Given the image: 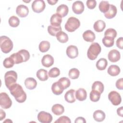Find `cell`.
<instances>
[{
  "label": "cell",
  "instance_id": "6da1fadb",
  "mask_svg": "<svg viewBox=\"0 0 123 123\" xmlns=\"http://www.w3.org/2000/svg\"><path fill=\"white\" fill-rule=\"evenodd\" d=\"M9 90L11 95L14 97L18 102L23 103L25 101L26 94L20 85L16 83L12 86Z\"/></svg>",
  "mask_w": 123,
  "mask_h": 123
},
{
  "label": "cell",
  "instance_id": "f35d334b",
  "mask_svg": "<svg viewBox=\"0 0 123 123\" xmlns=\"http://www.w3.org/2000/svg\"><path fill=\"white\" fill-rule=\"evenodd\" d=\"M8 22L11 26L12 27H16L19 25L20 20L17 17L15 16H12L10 17Z\"/></svg>",
  "mask_w": 123,
  "mask_h": 123
},
{
  "label": "cell",
  "instance_id": "1f68e13d",
  "mask_svg": "<svg viewBox=\"0 0 123 123\" xmlns=\"http://www.w3.org/2000/svg\"><path fill=\"white\" fill-rule=\"evenodd\" d=\"M104 86L103 83L100 81L94 82L92 86V90H96L100 94H102L104 91Z\"/></svg>",
  "mask_w": 123,
  "mask_h": 123
},
{
  "label": "cell",
  "instance_id": "681fc988",
  "mask_svg": "<svg viewBox=\"0 0 123 123\" xmlns=\"http://www.w3.org/2000/svg\"><path fill=\"white\" fill-rule=\"evenodd\" d=\"M6 117V113L5 112L2 110H0V120L2 121Z\"/></svg>",
  "mask_w": 123,
  "mask_h": 123
},
{
  "label": "cell",
  "instance_id": "f907efd6",
  "mask_svg": "<svg viewBox=\"0 0 123 123\" xmlns=\"http://www.w3.org/2000/svg\"><path fill=\"white\" fill-rule=\"evenodd\" d=\"M47 1L49 4L53 5H55L58 1V0H48Z\"/></svg>",
  "mask_w": 123,
  "mask_h": 123
},
{
  "label": "cell",
  "instance_id": "ee69618b",
  "mask_svg": "<svg viewBox=\"0 0 123 123\" xmlns=\"http://www.w3.org/2000/svg\"><path fill=\"white\" fill-rule=\"evenodd\" d=\"M86 4L88 9H94L97 5V2L95 0H88L86 1Z\"/></svg>",
  "mask_w": 123,
  "mask_h": 123
},
{
  "label": "cell",
  "instance_id": "9c48e42d",
  "mask_svg": "<svg viewBox=\"0 0 123 123\" xmlns=\"http://www.w3.org/2000/svg\"><path fill=\"white\" fill-rule=\"evenodd\" d=\"M31 7L35 12L40 13L44 10L46 5L43 0H35L33 2Z\"/></svg>",
  "mask_w": 123,
  "mask_h": 123
},
{
  "label": "cell",
  "instance_id": "74e56055",
  "mask_svg": "<svg viewBox=\"0 0 123 123\" xmlns=\"http://www.w3.org/2000/svg\"><path fill=\"white\" fill-rule=\"evenodd\" d=\"M80 75L79 71L76 68H72L71 69L68 73L69 77L72 79H76L78 78Z\"/></svg>",
  "mask_w": 123,
  "mask_h": 123
},
{
  "label": "cell",
  "instance_id": "60d3db41",
  "mask_svg": "<svg viewBox=\"0 0 123 123\" xmlns=\"http://www.w3.org/2000/svg\"><path fill=\"white\" fill-rule=\"evenodd\" d=\"M104 36L114 39L117 36V32L113 28H108L105 31Z\"/></svg>",
  "mask_w": 123,
  "mask_h": 123
},
{
  "label": "cell",
  "instance_id": "ab89813d",
  "mask_svg": "<svg viewBox=\"0 0 123 123\" xmlns=\"http://www.w3.org/2000/svg\"><path fill=\"white\" fill-rule=\"evenodd\" d=\"M60 74V70L57 67H53L50 69L48 73V75L51 78L58 77Z\"/></svg>",
  "mask_w": 123,
  "mask_h": 123
},
{
  "label": "cell",
  "instance_id": "603a6c76",
  "mask_svg": "<svg viewBox=\"0 0 123 123\" xmlns=\"http://www.w3.org/2000/svg\"><path fill=\"white\" fill-rule=\"evenodd\" d=\"M93 117L94 119L98 122H101L104 121L105 118V113L101 110H98L94 111Z\"/></svg>",
  "mask_w": 123,
  "mask_h": 123
},
{
  "label": "cell",
  "instance_id": "f546056e",
  "mask_svg": "<svg viewBox=\"0 0 123 123\" xmlns=\"http://www.w3.org/2000/svg\"><path fill=\"white\" fill-rule=\"evenodd\" d=\"M57 39L61 43H65L68 41V36L66 33L61 31L56 35Z\"/></svg>",
  "mask_w": 123,
  "mask_h": 123
},
{
  "label": "cell",
  "instance_id": "cb8c5ba5",
  "mask_svg": "<svg viewBox=\"0 0 123 123\" xmlns=\"http://www.w3.org/2000/svg\"><path fill=\"white\" fill-rule=\"evenodd\" d=\"M68 7L65 4H61L59 5L56 9L57 13L60 14L62 17H64L66 16L68 14Z\"/></svg>",
  "mask_w": 123,
  "mask_h": 123
},
{
  "label": "cell",
  "instance_id": "7a4b0ae2",
  "mask_svg": "<svg viewBox=\"0 0 123 123\" xmlns=\"http://www.w3.org/2000/svg\"><path fill=\"white\" fill-rule=\"evenodd\" d=\"M10 57L13 60L14 64H19L27 62L30 58V54L27 50L23 49L12 54Z\"/></svg>",
  "mask_w": 123,
  "mask_h": 123
},
{
  "label": "cell",
  "instance_id": "7dc6e473",
  "mask_svg": "<svg viewBox=\"0 0 123 123\" xmlns=\"http://www.w3.org/2000/svg\"><path fill=\"white\" fill-rule=\"evenodd\" d=\"M75 123H86V121L85 119L82 117H78L77 118H76L75 121Z\"/></svg>",
  "mask_w": 123,
  "mask_h": 123
},
{
  "label": "cell",
  "instance_id": "44dd1931",
  "mask_svg": "<svg viewBox=\"0 0 123 123\" xmlns=\"http://www.w3.org/2000/svg\"><path fill=\"white\" fill-rule=\"evenodd\" d=\"M75 90L71 89L67 91L64 95V99L68 103H72L75 101V98L74 97Z\"/></svg>",
  "mask_w": 123,
  "mask_h": 123
},
{
  "label": "cell",
  "instance_id": "277c9868",
  "mask_svg": "<svg viewBox=\"0 0 123 123\" xmlns=\"http://www.w3.org/2000/svg\"><path fill=\"white\" fill-rule=\"evenodd\" d=\"M101 50V48L99 44L97 42H93L90 45L87 50V57L90 60H95L100 53Z\"/></svg>",
  "mask_w": 123,
  "mask_h": 123
},
{
  "label": "cell",
  "instance_id": "ac0fdd59",
  "mask_svg": "<svg viewBox=\"0 0 123 123\" xmlns=\"http://www.w3.org/2000/svg\"><path fill=\"white\" fill-rule=\"evenodd\" d=\"M75 93V98L79 101H82L86 99L87 97V93L85 89L80 88L77 89Z\"/></svg>",
  "mask_w": 123,
  "mask_h": 123
},
{
  "label": "cell",
  "instance_id": "f1b7e54d",
  "mask_svg": "<svg viewBox=\"0 0 123 123\" xmlns=\"http://www.w3.org/2000/svg\"><path fill=\"white\" fill-rule=\"evenodd\" d=\"M96 65L98 70H104L108 65V62L105 58H100L97 61Z\"/></svg>",
  "mask_w": 123,
  "mask_h": 123
},
{
  "label": "cell",
  "instance_id": "ba28073f",
  "mask_svg": "<svg viewBox=\"0 0 123 123\" xmlns=\"http://www.w3.org/2000/svg\"><path fill=\"white\" fill-rule=\"evenodd\" d=\"M108 98L114 106L119 105L122 101V98L120 94L115 91H112L109 93L108 95Z\"/></svg>",
  "mask_w": 123,
  "mask_h": 123
},
{
  "label": "cell",
  "instance_id": "d6986e66",
  "mask_svg": "<svg viewBox=\"0 0 123 123\" xmlns=\"http://www.w3.org/2000/svg\"><path fill=\"white\" fill-rule=\"evenodd\" d=\"M25 85L27 89L33 90L37 86V82L34 78L28 77L25 80Z\"/></svg>",
  "mask_w": 123,
  "mask_h": 123
},
{
  "label": "cell",
  "instance_id": "3957f363",
  "mask_svg": "<svg viewBox=\"0 0 123 123\" xmlns=\"http://www.w3.org/2000/svg\"><path fill=\"white\" fill-rule=\"evenodd\" d=\"M0 47L4 53H8L12 50L13 43L9 37L2 36L0 37Z\"/></svg>",
  "mask_w": 123,
  "mask_h": 123
},
{
  "label": "cell",
  "instance_id": "5b68a950",
  "mask_svg": "<svg viewBox=\"0 0 123 123\" xmlns=\"http://www.w3.org/2000/svg\"><path fill=\"white\" fill-rule=\"evenodd\" d=\"M17 79V74L14 71L7 72L4 75V81L6 86L9 89L12 86L16 84Z\"/></svg>",
  "mask_w": 123,
  "mask_h": 123
},
{
  "label": "cell",
  "instance_id": "484cf974",
  "mask_svg": "<svg viewBox=\"0 0 123 123\" xmlns=\"http://www.w3.org/2000/svg\"><path fill=\"white\" fill-rule=\"evenodd\" d=\"M52 112L56 115H62L64 111V107L60 104H55L51 108Z\"/></svg>",
  "mask_w": 123,
  "mask_h": 123
},
{
  "label": "cell",
  "instance_id": "ffe728a7",
  "mask_svg": "<svg viewBox=\"0 0 123 123\" xmlns=\"http://www.w3.org/2000/svg\"><path fill=\"white\" fill-rule=\"evenodd\" d=\"M117 12V10L116 6L113 4H110L109 9L104 13V16L107 19H111L116 16Z\"/></svg>",
  "mask_w": 123,
  "mask_h": 123
},
{
  "label": "cell",
  "instance_id": "8fae6325",
  "mask_svg": "<svg viewBox=\"0 0 123 123\" xmlns=\"http://www.w3.org/2000/svg\"><path fill=\"white\" fill-rule=\"evenodd\" d=\"M85 7L82 1L80 0L75 1L73 3L72 10L73 12L77 14H81L84 11Z\"/></svg>",
  "mask_w": 123,
  "mask_h": 123
},
{
  "label": "cell",
  "instance_id": "4fadbf2b",
  "mask_svg": "<svg viewBox=\"0 0 123 123\" xmlns=\"http://www.w3.org/2000/svg\"><path fill=\"white\" fill-rule=\"evenodd\" d=\"M16 14L20 17H26L29 13V9L27 6L24 5H18L16 9Z\"/></svg>",
  "mask_w": 123,
  "mask_h": 123
},
{
  "label": "cell",
  "instance_id": "7bdbcfd3",
  "mask_svg": "<svg viewBox=\"0 0 123 123\" xmlns=\"http://www.w3.org/2000/svg\"><path fill=\"white\" fill-rule=\"evenodd\" d=\"M55 123H71L70 119L66 116H62L55 121Z\"/></svg>",
  "mask_w": 123,
  "mask_h": 123
},
{
  "label": "cell",
  "instance_id": "836d02e7",
  "mask_svg": "<svg viewBox=\"0 0 123 123\" xmlns=\"http://www.w3.org/2000/svg\"><path fill=\"white\" fill-rule=\"evenodd\" d=\"M100 93L98 91L96 90H92V91L90 92V99L93 102H97L100 99Z\"/></svg>",
  "mask_w": 123,
  "mask_h": 123
},
{
  "label": "cell",
  "instance_id": "30bf717a",
  "mask_svg": "<svg viewBox=\"0 0 123 123\" xmlns=\"http://www.w3.org/2000/svg\"><path fill=\"white\" fill-rule=\"evenodd\" d=\"M37 119L42 123H49L52 121V116L49 113L41 111L37 115Z\"/></svg>",
  "mask_w": 123,
  "mask_h": 123
},
{
  "label": "cell",
  "instance_id": "d590c367",
  "mask_svg": "<svg viewBox=\"0 0 123 123\" xmlns=\"http://www.w3.org/2000/svg\"><path fill=\"white\" fill-rule=\"evenodd\" d=\"M102 41L103 44L106 47L110 48L113 46L114 43V39L110 37L105 36L103 38Z\"/></svg>",
  "mask_w": 123,
  "mask_h": 123
},
{
  "label": "cell",
  "instance_id": "83f0119b",
  "mask_svg": "<svg viewBox=\"0 0 123 123\" xmlns=\"http://www.w3.org/2000/svg\"><path fill=\"white\" fill-rule=\"evenodd\" d=\"M36 75L38 79L41 81H46L49 78L47 71L43 69H39L37 71Z\"/></svg>",
  "mask_w": 123,
  "mask_h": 123
},
{
  "label": "cell",
  "instance_id": "8d00e7d4",
  "mask_svg": "<svg viewBox=\"0 0 123 123\" xmlns=\"http://www.w3.org/2000/svg\"><path fill=\"white\" fill-rule=\"evenodd\" d=\"M58 82L64 89L69 87L71 85V82L69 78L67 77H62L59 79Z\"/></svg>",
  "mask_w": 123,
  "mask_h": 123
},
{
  "label": "cell",
  "instance_id": "d4e9b609",
  "mask_svg": "<svg viewBox=\"0 0 123 123\" xmlns=\"http://www.w3.org/2000/svg\"><path fill=\"white\" fill-rule=\"evenodd\" d=\"M106 27L105 23L102 20H98L95 22L93 27L94 30L97 32H102Z\"/></svg>",
  "mask_w": 123,
  "mask_h": 123
},
{
  "label": "cell",
  "instance_id": "b9f144b4",
  "mask_svg": "<svg viewBox=\"0 0 123 123\" xmlns=\"http://www.w3.org/2000/svg\"><path fill=\"white\" fill-rule=\"evenodd\" d=\"M14 64V62L10 56L8 58L5 59L3 62V64L4 67L6 68H10L13 67Z\"/></svg>",
  "mask_w": 123,
  "mask_h": 123
},
{
  "label": "cell",
  "instance_id": "4316f807",
  "mask_svg": "<svg viewBox=\"0 0 123 123\" xmlns=\"http://www.w3.org/2000/svg\"><path fill=\"white\" fill-rule=\"evenodd\" d=\"M107 72L110 75L115 76L120 74V68L116 65H111L109 67Z\"/></svg>",
  "mask_w": 123,
  "mask_h": 123
},
{
  "label": "cell",
  "instance_id": "e0dca14e",
  "mask_svg": "<svg viewBox=\"0 0 123 123\" xmlns=\"http://www.w3.org/2000/svg\"><path fill=\"white\" fill-rule=\"evenodd\" d=\"M83 37L86 41L92 42L95 40L96 36L95 34L92 31L90 30H87L83 33Z\"/></svg>",
  "mask_w": 123,
  "mask_h": 123
},
{
  "label": "cell",
  "instance_id": "9a60e30c",
  "mask_svg": "<svg viewBox=\"0 0 123 123\" xmlns=\"http://www.w3.org/2000/svg\"><path fill=\"white\" fill-rule=\"evenodd\" d=\"M53 57L49 54L45 55L41 59V63L42 65L45 67H49L51 66L54 63Z\"/></svg>",
  "mask_w": 123,
  "mask_h": 123
},
{
  "label": "cell",
  "instance_id": "e575fe53",
  "mask_svg": "<svg viewBox=\"0 0 123 123\" xmlns=\"http://www.w3.org/2000/svg\"><path fill=\"white\" fill-rule=\"evenodd\" d=\"M110 4H109L108 1L102 0L100 1L99 4V10L101 12L105 13L108 11L110 8Z\"/></svg>",
  "mask_w": 123,
  "mask_h": 123
},
{
  "label": "cell",
  "instance_id": "f6af8a7d",
  "mask_svg": "<svg viewBox=\"0 0 123 123\" xmlns=\"http://www.w3.org/2000/svg\"><path fill=\"white\" fill-rule=\"evenodd\" d=\"M116 87L120 90H122L123 89V78H120L116 81Z\"/></svg>",
  "mask_w": 123,
  "mask_h": 123
},
{
  "label": "cell",
  "instance_id": "7c38bea8",
  "mask_svg": "<svg viewBox=\"0 0 123 123\" xmlns=\"http://www.w3.org/2000/svg\"><path fill=\"white\" fill-rule=\"evenodd\" d=\"M67 56L71 59H74L78 55V50L76 46L74 45L69 46L66 50Z\"/></svg>",
  "mask_w": 123,
  "mask_h": 123
},
{
  "label": "cell",
  "instance_id": "52a82bcc",
  "mask_svg": "<svg viewBox=\"0 0 123 123\" xmlns=\"http://www.w3.org/2000/svg\"><path fill=\"white\" fill-rule=\"evenodd\" d=\"M12 105V101L8 95L5 92L0 94V105L4 109L10 108Z\"/></svg>",
  "mask_w": 123,
  "mask_h": 123
},
{
  "label": "cell",
  "instance_id": "5bb4252c",
  "mask_svg": "<svg viewBox=\"0 0 123 123\" xmlns=\"http://www.w3.org/2000/svg\"><path fill=\"white\" fill-rule=\"evenodd\" d=\"M109 60L112 62H118L121 57L120 52L117 49H113L109 51L108 55Z\"/></svg>",
  "mask_w": 123,
  "mask_h": 123
},
{
  "label": "cell",
  "instance_id": "4dcf8cb0",
  "mask_svg": "<svg viewBox=\"0 0 123 123\" xmlns=\"http://www.w3.org/2000/svg\"><path fill=\"white\" fill-rule=\"evenodd\" d=\"M62 31V27L60 26H53L52 25H49L48 27V31L49 34L52 36H56L57 34Z\"/></svg>",
  "mask_w": 123,
  "mask_h": 123
},
{
  "label": "cell",
  "instance_id": "bcb514c9",
  "mask_svg": "<svg viewBox=\"0 0 123 123\" xmlns=\"http://www.w3.org/2000/svg\"><path fill=\"white\" fill-rule=\"evenodd\" d=\"M123 37H120L117 39L116 40V44L117 47L122 49H123Z\"/></svg>",
  "mask_w": 123,
  "mask_h": 123
},
{
  "label": "cell",
  "instance_id": "d6a6232c",
  "mask_svg": "<svg viewBox=\"0 0 123 123\" xmlns=\"http://www.w3.org/2000/svg\"><path fill=\"white\" fill-rule=\"evenodd\" d=\"M50 47V43L48 41H42L39 44V50L41 52H46L48 51Z\"/></svg>",
  "mask_w": 123,
  "mask_h": 123
},
{
  "label": "cell",
  "instance_id": "2e32d148",
  "mask_svg": "<svg viewBox=\"0 0 123 123\" xmlns=\"http://www.w3.org/2000/svg\"><path fill=\"white\" fill-rule=\"evenodd\" d=\"M51 25L53 26H60L62 22V17L58 13L52 15L50 19Z\"/></svg>",
  "mask_w": 123,
  "mask_h": 123
},
{
  "label": "cell",
  "instance_id": "c3c4849f",
  "mask_svg": "<svg viewBox=\"0 0 123 123\" xmlns=\"http://www.w3.org/2000/svg\"><path fill=\"white\" fill-rule=\"evenodd\" d=\"M123 107L122 106L118 108L117 110V114L122 117H123Z\"/></svg>",
  "mask_w": 123,
  "mask_h": 123
},
{
  "label": "cell",
  "instance_id": "8992f818",
  "mask_svg": "<svg viewBox=\"0 0 123 123\" xmlns=\"http://www.w3.org/2000/svg\"><path fill=\"white\" fill-rule=\"evenodd\" d=\"M80 25V22L79 19L74 17H70L65 25V29L68 32H73L78 29Z\"/></svg>",
  "mask_w": 123,
  "mask_h": 123
},
{
  "label": "cell",
  "instance_id": "7402d4cb",
  "mask_svg": "<svg viewBox=\"0 0 123 123\" xmlns=\"http://www.w3.org/2000/svg\"><path fill=\"white\" fill-rule=\"evenodd\" d=\"M51 90L54 94L56 95H60L62 93L64 89L58 81L54 83L52 85Z\"/></svg>",
  "mask_w": 123,
  "mask_h": 123
}]
</instances>
